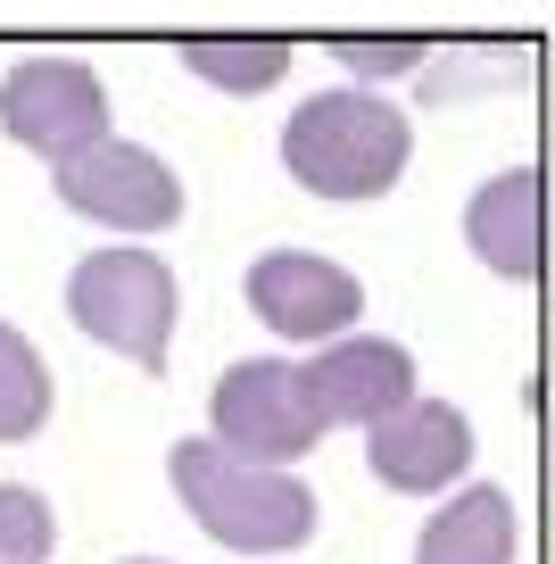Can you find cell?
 I'll use <instances>...</instances> for the list:
<instances>
[{
    "mask_svg": "<svg viewBox=\"0 0 555 564\" xmlns=\"http://www.w3.org/2000/svg\"><path fill=\"white\" fill-rule=\"evenodd\" d=\"M166 481L183 498L199 531L232 556H298V547L324 531V498L307 490V474H274V465H249L232 448H216L208 432L166 448Z\"/></svg>",
    "mask_w": 555,
    "mask_h": 564,
    "instance_id": "cell-1",
    "label": "cell"
},
{
    "mask_svg": "<svg viewBox=\"0 0 555 564\" xmlns=\"http://www.w3.org/2000/svg\"><path fill=\"white\" fill-rule=\"evenodd\" d=\"M406 159H415V117L382 91L324 84L282 117V166L315 199H382L399 192Z\"/></svg>",
    "mask_w": 555,
    "mask_h": 564,
    "instance_id": "cell-2",
    "label": "cell"
},
{
    "mask_svg": "<svg viewBox=\"0 0 555 564\" xmlns=\"http://www.w3.org/2000/svg\"><path fill=\"white\" fill-rule=\"evenodd\" d=\"M174 316H183V282L157 249L124 241V249H91L75 258L67 274V324L100 349H117L124 366L141 373H166L174 357Z\"/></svg>",
    "mask_w": 555,
    "mask_h": 564,
    "instance_id": "cell-3",
    "label": "cell"
},
{
    "mask_svg": "<svg viewBox=\"0 0 555 564\" xmlns=\"http://www.w3.org/2000/svg\"><path fill=\"white\" fill-rule=\"evenodd\" d=\"M324 432L331 415L307 382V357H232L208 390V441L249 465L298 474V457H315Z\"/></svg>",
    "mask_w": 555,
    "mask_h": 564,
    "instance_id": "cell-4",
    "label": "cell"
},
{
    "mask_svg": "<svg viewBox=\"0 0 555 564\" xmlns=\"http://www.w3.org/2000/svg\"><path fill=\"white\" fill-rule=\"evenodd\" d=\"M51 192L67 199V216H84L100 232H133V241L183 225V175L124 133H108L91 150H75L67 166H51Z\"/></svg>",
    "mask_w": 555,
    "mask_h": 564,
    "instance_id": "cell-5",
    "label": "cell"
},
{
    "mask_svg": "<svg viewBox=\"0 0 555 564\" xmlns=\"http://www.w3.org/2000/svg\"><path fill=\"white\" fill-rule=\"evenodd\" d=\"M241 300L274 340H291L307 357L364 324V282L340 258H324V249H265V258H249Z\"/></svg>",
    "mask_w": 555,
    "mask_h": 564,
    "instance_id": "cell-6",
    "label": "cell"
},
{
    "mask_svg": "<svg viewBox=\"0 0 555 564\" xmlns=\"http://www.w3.org/2000/svg\"><path fill=\"white\" fill-rule=\"evenodd\" d=\"M0 133L34 159L67 166L75 150L108 141V84L84 58H18L0 75Z\"/></svg>",
    "mask_w": 555,
    "mask_h": 564,
    "instance_id": "cell-7",
    "label": "cell"
},
{
    "mask_svg": "<svg viewBox=\"0 0 555 564\" xmlns=\"http://www.w3.org/2000/svg\"><path fill=\"white\" fill-rule=\"evenodd\" d=\"M364 465H373V481L399 498H439L456 490V481L472 474V415L456 399H406L390 423H373L364 432Z\"/></svg>",
    "mask_w": 555,
    "mask_h": 564,
    "instance_id": "cell-8",
    "label": "cell"
},
{
    "mask_svg": "<svg viewBox=\"0 0 555 564\" xmlns=\"http://www.w3.org/2000/svg\"><path fill=\"white\" fill-rule=\"evenodd\" d=\"M307 382L315 399H324L331 432H373V423H390L406 399H423V373L415 357H406V340H382V333H348L331 340V349L307 357Z\"/></svg>",
    "mask_w": 555,
    "mask_h": 564,
    "instance_id": "cell-9",
    "label": "cell"
},
{
    "mask_svg": "<svg viewBox=\"0 0 555 564\" xmlns=\"http://www.w3.org/2000/svg\"><path fill=\"white\" fill-rule=\"evenodd\" d=\"M465 249L498 282H531L547 258V183L538 166H498L465 192Z\"/></svg>",
    "mask_w": 555,
    "mask_h": 564,
    "instance_id": "cell-10",
    "label": "cell"
},
{
    "mask_svg": "<svg viewBox=\"0 0 555 564\" xmlns=\"http://www.w3.org/2000/svg\"><path fill=\"white\" fill-rule=\"evenodd\" d=\"M514 547H522L514 498L489 490V481H472V490H456L448 507L423 523L415 564H514Z\"/></svg>",
    "mask_w": 555,
    "mask_h": 564,
    "instance_id": "cell-11",
    "label": "cell"
},
{
    "mask_svg": "<svg viewBox=\"0 0 555 564\" xmlns=\"http://www.w3.org/2000/svg\"><path fill=\"white\" fill-rule=\"evenodd\" d=\"M174 58L199 84L232 91V100H258V91H274L291 75V42L282 34H192V42H174Z\"/></svg>",
    "mask_w": 555,
    "mask_h": 564,
    "instance_id": "cell-12",
    "label": "cell"
},
{
    "mask_svg": "<svg viewBox=\"0 0 555 564\" xmlns=\"http://www.w3.org/2000/svg\"><path fill=\"white\" fill-rule=\"evenodd\" d=\"M51 399H58V382H51V357H42L34 340L18 333V324L0 316V448L34 441L42 423H51Z\"/></svg>",
    "mask_w": 555,
    "mask_h": 564,
    "instance_id": "cell-13",
    "label": "cell"
},
{
    "mask_svg": "<svg viewBox=\"0 0 555 564\" xmlns=\"http://www.w3.org/2000/svg\"><path fill=\"white\" fill-rule=\"evenodd\" d=\"M324 58L357 91H382V84H399V75H415L432 51H423L415 34H340V42H324Z\"/></svg>",
    "mask_w": 555,
    "mask_h": 564,
    "instance_id": "cell-14",
    "label": "cell"
},
{
    "mask_svg": "<svg viewBox=\"0 0 555 564\" xmlns=\"http://www.w3.org/2000/svg\"><path fill=\"white\" fill-rule=\"evenodd\" d=\"M51 547H58L51 498L25 481H0V564H51Z\"/></svg>",
    "mask_w": 555,
    "mask_h": 564,
    "instance_id": "cell-15",
    "label": "cell"
},
{
    "mask_svg": "<svg viewBox=\"0 0 555 564\" xmlns=\"http://www.w3.org/2000/svg\"><path fill=\"white\" fill-rule=\"evenodd\" d=\"M124 564H166V556H124Z\"/></svg>",
    "mask_w": 555,
    "mask_h": 564,
    "instance_id": "cell-16",
    "label": "cell"
}]
</instances>
